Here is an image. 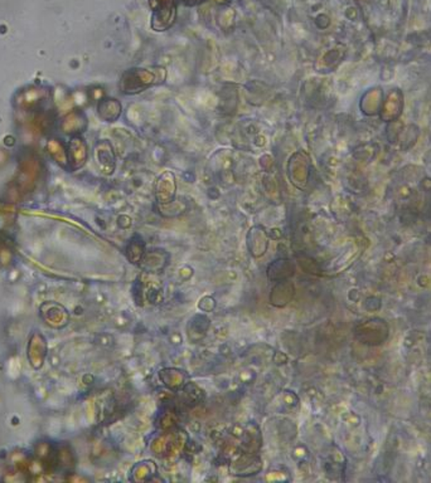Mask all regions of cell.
<instances>
[{
	"mask_svg": "<svg viewBox=\"0 0 431 483\" xmlns=\"http://www.w3.org/2000/svg\"><path fill=\"white\" fill-rule=\"evenodd\" d=\"M165 78L167 70L164 67L133 68L125 72L121 78V90L129 95L140 93L153 86L164 84Z\"/></svg>",
	"mask_w": 431,
	"mask_h": 483,
	"instance_id": "obj_1",
	"label": "cell"
}]
</instances>
